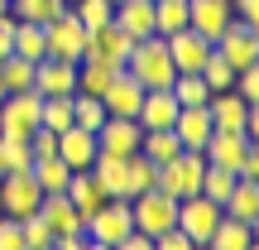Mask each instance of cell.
Returning <instances> with one entry per match:
<instances>
[{"instance_id": "b9f144b4", "label": "cell", "mask_w": 259, "mask_h": 250, "mask_svg": "<svg viewBox=\"0 0 259 250\" xmlns=\"http://www.w3.org/2000/svg\"><path fill=\"white\" fill-rule=\"evenodd\" d=\"M235 178H250V183H259V149H254V145L245 149V159H240V168H235Z\"/></svg>"}, {"instance_id": "7c38bea8", "label": "cell", "mask_w": 259, "mask_h": 250, "mask_svg": "<svg viewBox=\"0 0 259 250\" xmlns=\"http://www.w3.org/2000/svg\"><path fill=\"white\" fill-rule=\"evenodd\" d=\"M34 92H38V96H72V92H77V63L44 53V58L34 63Z\"/></svg>"}, {"instance_id": "8992f818", "label": "cell", "mask_w": 259, "mask_h": 250, "mask_svg": "<svg viewBox=\"0 0 259 250\" xmlns=\"http://www.w3.org/2000/svg\"><path fill=\"white\" fill-rule=\"evenodd\" d=\"M44 44L53 58H67V63H82L87 58V24L72 15V10H63V15H53L44 24Z\"/></svg>"}, {"instance_id": "74e56055", "label": "cell", "mask_w": 259, "mask_h": 250, "mask_svg": "<svg viewBox=\"0 0 259 250\" xmlns=\"http://www.w3.org/2000/svg\"><path fill=\"white\" fill-rule=\"evenodd\" d=\"M19 231H24V250H53V226L44 222V212H29Z\"/></svg>"}, {"instance_id": "d590c367", "label": "cell", "mask_w": 259, "mask_h": 250, "mask_svg": "<svg viewBox=\"0 0 259 250\" xmlns=\"http://www.w3.org/2000/svg\"><path fill=\"white\" fill-rule=\"evenodd\" d=\"M202 82L211 87V92H231V87H235V67L226 63V58L216 53V48L206 53V63H202Z\"/></svg>"}, {"instance_id": "4316f807", "label": "cell", "mask_w": 259, "mask_h": 250, "mask_svg": "<svg viewBox=\"0 0 259 250\" xmlns=\"http://www.w3.org/2000/svg\"><path fill=\"white\" fill-rule=\"evenodd\" d=\"M120 73V67H106V63H92V58H82L77 63V92H87V96H101L106 87H111V77Z\"/></svg>"}, {"instance_id": "d4e9b609", "label": "cell", "mask_w": 259, "mask_h": 250, "mask_svg": "<svg viewBox=\"0 0 259 250\" xmlns=\"http://www.w3.org/2000/svg\"><path fill=\"white\" fill-rule=\"evenodd\" d=\"M254 236H259V226L235 222V217L221 212V222H216V231H211V241H206V245H211V250H250Z\"/></svg>"}, {"instance_id": "7bdbcfd3", "label": "cell", "mask_w": 259, "mask_h": 250, "mask_svg": "<svg viewBox=\"0 0 259 250\" xmlns=\"http://www.w3.org/2000/svg\"><path fill=\"white\" fill-rule=\"evenodd\" d=\"M235 19H250V24H259V0H231Z\"/></svg>"}, {"instance_id": "2e32d148", "label": "cell", "mask_w": 259, "mask_h": 250, "mask_svg": "<svg viewBox=\"0 0 259 250\" xmlns=\"http://www.w3.org/2000/svg\"><path fill=\"white\" fill-rule=\"evenodd\" d=\"M211 111H206V101L202 106H178V121H173V135H178V145L183 149H206V139H211Z\"/></svg>"}, {"instance_id": "44dd1931", "label": "cell", "mask_w": 259, "mask_h": 250, "mask_svg": "<svg viewBox=\"0 0 259 250\" xmlns=\"http://www.w3.org/2000/svg\"><path fill=\"white\" fill-rule=\"evenodd\" d=\"M115 24L125 29L130 39H149L154 34V0H115Z\"/></svg>"}, {"instance_id": "52a82bcc", "label": "cell", "mask_w": 259, "mask_h": 250, "mask_svg": "<svg viewBox=\"0 0 259 250\" xmlns=\"http://www.w3.org/2000/svg\"><path fill=\"white\" fill-rule=\"evenodd\" d=\"M211 48H216V53H221L226 63L235 67V73H240V67L259 63V24H250V19H231Z\"/></svg>"}, {"instance_id": "ffe728a7", "label": "cell", "mask_w": 259, "mask_h": 250, "mask_svg": "<svg viewBox=\"0 0 259 250\" xmlns=\"http://www.w3.org/2000/svg\"><path fill=\"white\" fill-rule=\"evenodd\" d=\"M144 130H173L178 121V96L168 92V87H158V92H144V101H139V116H135Z\"/></svg>"}, {"instance_id": "30bf717a", "label": "cell", "mask_w": 259, "mask_h": 250, "mask_svg": "<svg viewBox=\"0 0 259 250\" xmlns=\"http://www.w3.org/2000/svg\"><path fill=\"white\" fill-rule=\"evenodd\" d=\"M144 139V125L130 121V116H106L101 130H96V154H115V159H130Z\"/></svg>"}, {"instance_id": "bcb514c9", "label": "cell", "mask_w": 259, "mask_h": 250, "mask_svg": "<svg viewBox=\"0 0 259 250\" xmlns=\"http://www.w3.org/2000/svg\"><path fill=\"white\" fill-rule=\"evenodd\" d=\"M5 92H10V87H5V77H0V96H5Z\"/></svg>"}, {"instance_id": "83f0119b", "label": "cell", "mask_w": 259, "mask_h": 250, "mask_svg": "<svg viewBox=\"0 0 259 250\" xmlns=\"http://www.w3.org/2000/svg\"><path fill=\"white\" fill-rule=\"evenodd\" d=\"M29 173L38 178V188H44V193H63L67 178H72V168H67L58 154H48V159H34V168H29Z\"/></svg>"}, {"instance_id": "f546056e", "label": "cell", "mask_w": 259, "mask_h": 250, "mask_svg": "<svg viewBox=\"0 0 259 250\" xmlns=\"http://www.w3.org/2000/svg\"><path fill=\"white\" fill-rule=\"evenodd\" d=\"M187 29V0H154V34H178Z\"/></svg>"}, {"instance_id": "4dcf8cb0", "label": "cell", "mask_w": 259, "mask_h": 250, "mask_svg": "<svg viewBox=\"0 0 259 250\" xmlns=\"http://www.w3.org/2000/svg\"><path fill=\"white\" fill-rule=\"evenodd\" d=\"M67 0H10V15L15 19H29V24H48L53 15H63Z\"/></svg>"}, {"instance_id": "d6a6232c", "label": "cell", "mask_w": 259, "mask_h": 250, "mask_svg": "<svg viewBox=\"0 0 259 250\" xmlns=\"http://www.w3.org/2000/svg\"><path fill=\"white\" fill-rule=\"evenodd\" d=\"M38 125L44 130H67L72 125V96H44V101H38Z\"/></svg>"}, {"instance_id": "8d00e7d4", "label": "cell", "mask_w": 259, "mask_h": 250, "mask_svg": "<svg viewBox=\"0 0 259 250\" xmlns=\"http://www.w3.org/2000/svg\"><path fill=\"white\" fill-rule=\"evenodd\" d=\"M0 77H5L10 92H24V87H34V63H29V58H19V53H5Z\"/></svg>"}, {"instance_id": "c3c4849f", "label": "cell", "mask_w": 259, "mask_h": 250, "mask_svg": "<svg viewBox=\"0 0 259 250\" xmlns=\"http://www.w3.org/2000/svg\"><path fill=\"white\" fill-rule=\"evenodd\" d=\"M5 10H10V0H0V15H5Z\"/></svg>"}, {"instance_id": "6da1fadb", "label": "cell", "mask_w": 259, "mask_h": 250, "mask_svg": "<svg viewBox=\"0 0 259 250\" xmlns=\"http://www.w3.org/2000/svg\"><path fill=\"white\" fill-rule=\"evenodd\" d=\"M125 73L135 77L144 92H158V87H168L173 82V58H168V44H163V34H149V39H135V48H130V58H125Z\"/></svg>"}, {"instance_id": "60d3db41", "label": "cell", "mask_w": 259, "mask_h": 250, "mask_svg": "<svg viewBox=\"0 0 259 250\" xmlns=\"http://www.w3.org/2000/svg\"><path fill=\"white\" fill-rule=\"evenodd\" d=\"M0 250H24V231H19L15 217L0 212Z\"/></svg>"}, {"instance_id": "277c9868", "label": "cell", "mask_w": 259, "mask_h": 250, "mask_svg": "<svg viewBox=\"0 0 259 250\" xmlns=\"http://www.w3.org/2000/svg\"><path fill=\"white\" fill-rule=\"evenodd\" d=\"M38 101H44V96H38L34 87L0 96V139H29L34 135L38 130Z\"/></svg>"}, {"instance_id": "7402d4cb", "label": "cell", "mask_w": 259, "mask_h": 250, "mask_svg": "<svg viewBox=\"0 0 259 250\" xmlns=\"http://www.w3.org/2000/svg\"><path fill=\"white\" fill-rule=\"evenodd\" d=\"M38 212H44V222L53 226V241H58V236H72V231H82V217H77V207L67 202V193H44Z\"/></svg>"}, {"instance_id": "5bb4252c", "label": "cell", "mask_w": 259, "mask_h": 250, "mask_svg": "<svg viewBox=\"0 0 259 250\" xmlns=\"http://www.w3.org/2000/svg\"><path fill=\"white\" fill-rule=\"evenodd\" d=\"M235 19L231 0H187V29H197L202 39H221V29Z\"/></svg>"}, {"instance_id": "ba28073f", "label": "cell", "mask_w": 259, "mask_h": 250, "mask_svg": "<svg viewBox=\"0 0 259 250\" xmlns=\"http://www.w3.org/2000/svg\"><path fill=\"white\" fill-rule=\"evenodd\" d=\"M38 202H44V188H38V178L29 173V168L0 178V212H5V217L24 222L29 212H38Z\"/></svg>"}, {"instance_id": "603a6c76", "label": "cell", "mask_w": 259, "mask_h": 250, "mask_svg": "<svg viewBox=\"0 0 259 250\" xmlns=\"http://www.w3.org/2000/svg\"><path fill=\"white\" fill-rule=\"evenodd\" d=\"M221 212H226V217H235V222L259 226V183H250V178H235V188L226 193Z\"/></svg>"}, {"instance_id": "836d02e7", "label": "cell", "mask_w": 259, "mask_h": 250, "mask_svg": "<svg viewBox=\"0 0 259 250\" xmlns=\"http://www.w3.org/2000/svg\"><path fill=\"white\" fill-rule=\"evenodd\" d=\"M106 121V106H101V96H87V92H72V125H82V130H101Z\"/></svg>"}, {"instance_id": "4fadbf2b", "label": "cell", "mask_w": 259, "mask_h": 250, "mask_svg": "<svg viewBox=\"0 0 259 250\" xmlns=\"http://www.w3.org/2000/svg\"><path fill=\"white\" fill-rule=\"evenodd\" d=\"M163 44H168V58H173L178 73H202L206 53H211V39H202L197 29H178V34H168Z\"/></svg>"}, {"instance_id": "3957f363", "label": "cell", "mask_w": 259, "mask_h": 250, "mask_svg": "<svg viewBox=\"0 0 259 250\" xmlns=\"http://www.w3.org/2000/svg\"><path fill=\"white\" fill-rule=\"evenodd\" d=\"M202 173H206V159H202V149H178L168 164H158V173H154V188H163L168 197H192V193H202Z\"/></svg>"}, {"instance_id": "f1b7e54d", "label": "cell", "mask_w": 259, "mask_h": 250, "mask_svg": "<svg viewBox=\"0 0 259 250\" xmlns=\"http://www.w3.org/2000/svg\"><path fill=\"white\" fill-rule=\"evenodd\" d=\"M168 92L178 96V106H202L206 96H211V87L202 82V73H173V82H168Z\"/></svg>"}, {"instance_id": "8fae6325", "label": "cell", "mask_w": 259, "mask_h": 250, "mask_svg": "<svg viewBox=\"0 0 259 250\" xmlns=\"http://www.w3.org/2000/svg\"><path fill=\"white\" fill-rule=\"evenodd\" d=\"M130 48H135V39H130L125 29L115 24V19L87 34V58H92V63H106V67H125Z\"/></svg>"}, {"instance_id": "cb8c5ba5", "label": "cell", "mask_w": 259, "mask_h": 250, "mask_svg": "<svg viewBox=\"0 0 259 250\" xmlns=\"http://www.w3.org/2000/svg\"><path fill=\"white\" fill-rule=\"evenodd\" d=\"M92 173H96V183L106 188V197H130V164H125V159L96 154L92 159Z\"/></svg>"}, {"instance_id": "5b68a950", "label": "cell", "mask_w": 259, "mask_h": 250, "mask_svg": "<svg viewBox=\"0 0 259 250\" xmlns=\"http://www.w3.org/2000/svg\"><path fill=\"white\" fill-rule=\"evenodd\" d=\"M130 222H135V231L158 236L163 226L178 222V197H168L163 188H144V193L130 197Z\"/></svg>"}, {"instance_id": "ee69618b", "label": "cell", "mask_w": 259, "mask_h": 250, "mask_svg": "<svg viewBox=\"0 0 259 250\" xmlns=\"http://www.w3.org/2000/svg\"><path fill=\"white\" fill-rule=\"evenodd\" d=\"M120 250H154V236H144V231H130L125 241H120Z\"/></svg>"}, {"instance_id": "d6986e66", "label": "cell", "mask_w": 259, "mask_h": 250, "mask_svg": "<svg viewBox=\"0 0 259 250\" xmlns=\"http://www.w3.org/2000/svg\"><path fill=\"white\" fill-rule=\"evenodd\" d=\"M58 159H63L67 168H92V159H96V135H92V130H82V125L58 130Z\"/></svg>"}, {"instance_id": "7dc6e473", "label": "cell", "mask_w": 259, "mask_h": 250, "mask_svg": "<svg viewBox=\"0 0 259 250\" xmlns=\"http://www.w3.org/2000/svg\"><path fill=\"white\" fill-rule=\"evenodd\" d=\"M0 178H5V154H0Z\"/></svg>"}, {"instance_id": "e0dca14e", "label": "cell", "mask_w": 259, "mask_h": 250, "mask_svg": "<svg viewBox=\"0 0 259 250\" xmlns=\"http://www.w3.org/2000/svg\"><path fill=\"white\" fill-rule=\"evenodd\" d=\"M139 101H144V87H139L135 77L125 73V67L111 77V87L101 92V106H106V116H130V121H135V116H139Z\"/></svg>"}, {"instance_id": "ab89813d", "label": "cell", "mask_w": 259, "mask_h": 250, "mask_svg": "<svg viewBox=\"0 0 259 250\" xmlns=\"http://www.w3.org/2000/svg\"><path fill=\"white\" fill-rule=\"evenodd\" d=\"M235 188V173L231 168H211L206 164V173H202V193L211 197V202H226V193Z\"/></svg>"}, {"instance_id": "f6af8a7d", "label": "cell", "mask_w": 259, "mask_h": 250, "mask_svg": "<svg viewBox=\"0 0 259 250\" xmlns=\"http://www.w3.org/2000/svg\"><path fill=\"white\" fill-rule=\"evenodd\" d=\"M5 53H10V39H5V34H0V63H5Z\"/></svg>"}, {"instance_id": "e575fe53", "label": "cell", "mask_w": 259, "mask_h": 250, "mask_svg": "<svg viewBox=\"0 0 259 250\" xmlns=\"http://www.w3.org/2000/svg\"><path fill=\"white\" fill-rule=\"evenodd\" d=\"M67 10H72V15L87 24V34H92V29L111 24V15H115V0H67Z\"/></svg>"}, {"instance_id": "1f68e13d", "label": "cell", "mask_w": 259, "mask_h": 250, "mask_svg": "<svg viewBox=\"0 0 259 250\" xmlns=\"http://www.w3.org/2000/svg\"><path fill=\"white\" fill-rule=\"evenodd\" d=\"M178 149H183V145H178V135H173V130H144V139H139V154H144V159H154V164H168Z\"/></svg>"}, {"instance_id": "9a60e30c", "label": "cell", "mask_w": 259, "mask_h": 250, "mask_svg": "<svg viewBox=\"0 0 259 250\" xmlns=\"http://www.w3.org/2000/svg\"><path fill=\"white\" fill-rule=\"evenodd\" d=\"M250 145H254V139H250V135H240V130H211V139H206L202 159H206L211 168H231V173H235Z\"/></svg>"}, {"instance_id": "484cf974", "label": "cell", "mask_w": 259, "mask_h": 250, "mask_svg": "<svg viewBox=\"0 0 259 250\" xmlns=\"http://www.w3.org/2000/svg\"><path fill=\"white\" fill-rule=\"evenodd\" d=\"M10 53H19V58H29V63H38V58L48 53V44H44V24L15 19V34H10Z\"/></svg>"}, {"instance_id": "ac0fdd59", "label": "cell", "mask_w": 259, "mask_h": 250, "mask_svg": "<svg viewBox=\"0 0 259 250\" xmlns=\"http://www.w3.org/2000/svg\"><path fill=\"white\" fill-rule=\"evenodd\" d=\"M250 106L254 101H245V96H235V92H211V96H206V111H211V125L216 130H240V135H245V125H250Z\"/></svg>"}, {"instance_id": "7a4b0ae2", "label": "cell", "mask_w": 259, "mask_h": 250, "mask_svg": "<svg viewBox=\"0 0 259 250\" xmlns=\"http://www.w3.org/2000/svg\"><path fill=\"white\" fill-rule=\"evenodd\" d=\"M82 226H87L92 250H120V241L135 231V222H130V197H106Z\"/></svg>"}, {"instance_id": "9c48e42d", "label": "cell", "mask_w": 259, "mask_h": 250, "mask_svg": "<svg viewBox=\"0 0 259 250\" xmlns=\"http://www.w3.org/2000/svg\"><path fill=\"white\" fill-rule=\"evenodd\" d=\"M216 222H221V202H211L206 193H192V197L178 202V226L192 236V245H206V241H211Z\"/></svg>"}, {"instance_id": "f35d334b", "label": "cell", "mask_w": 259, "mask_h": 250, "mask_svg": "<svg viewBox=\"0 0 259 250\" xmlns=\"http://www.w3.org/2000/svg\"><path fill=\"white\" fill-rule=\"evenodd\" d=\"M0 154H5V173L34 168V149H29V139H0Z\"/></svg>"}]
</instances>
